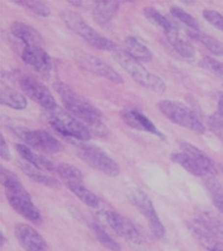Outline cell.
<instances>
[{
    "label": "cell",
    "instance_id": "obj_1",
    "mask_svg": "<svg viewBox=\"0 0 223 251\" xmlns=\"http://www.w3.org/2000/svg\"><path fill=\"white\" fill-rule=\"evenodd\" d=\"M55 91L57 92L62 100L65 108L74 118L83 123L92 133H96L99 137H107L109 131L107 125L103 123L102 112L92 105L88 100L74 92L69 86L63 82H57L54 85Z\"/></svg>",
    "mask_w": 223,
    "mask_h": 251
},
{
    "label": "cell",
    "instance_id": "obj_2",
    "mask_svg": "<svg viewBox=\"0 0 223 251\" xmlns=\"http://www.w3.org/2000/svg\"><path fill=\"white\" fill-rule=\"evenodd\" d=\"M0 181L4 187L5 195H6L11 207L30 222L36 223V224L42 223L43 219H42L41 212L35 206L29 192L24 188L15 173L6 169L5 167H1Z\"/></svg>",
    "mask_w": 223,
    "mask_h": 251
},
{
    "label": "cell",
    "instance_id": "obj_3",
    "mask_svg": "<svg viewBox=\"0 0 223 251\" xmlns=\"http://www.w3.org/2000/svg\"><path fill=\"white\" fill-rule=\"evenodd\" d=\"M44 117L50 126L68 141L74 139V141L87 142L91 138L90 130L83 123L74 118L68 111H65L58 106L53 110H47L44 112Z\"/></svg>",
    "mask_w": 223,
    "mask_h": 251
},
{
    "label": "cell",
    "instance_id": "obj_4",
    "mask_svg": "<svg viewBox=\"0 0 223 251\" xmlns=\"http://www.w3.org/2000/svg\"><path fill=\"white\" fill-rule=\"evenodd\" d=\"M113 58L142 87L148 88L155 93H164L166 91L167 86L165 81L158 75L147 71L138 60L133 58L127 51L116 49L113 51Z\"/></svg>",
    "mask_w": 223,
    "mask_h": 251
},
{
    "label": "cell",
    "instance_id": "obj_5",
    "mask_svg": "<svg viewBox=\"0 0 223 251\" xmlns=\"http://www.w3.org/2000/svg\"><path fill=\"white\" fill-rule=\"evenodd\" d=\"M69 142L74 147L78 157L86 164H88L93 169L99 170L100 173L108 176H118L121 173L119 166L104 150L87 142L74 141V139H71Z\"/></svg>",
    "mask_w": 223,
    "mask_h": 251
},
{
    "label": "cell",
    "instance_id": "obj_6",
    "mask_svg": "<svg viewBox=\"0 0 223 251\" xmlns=\"http://www.w3.org/2000/svg\"><path fill=\"white\" fill-rule=\"evenodd\" d=\"M158 108L168 121L174 124L199 133V135L205 132V126L199 117L183 102L167 99L161 100L158 102Z\"/></svg>",
    "mask_w": 223,
    "mask_h": 251
},
{
    "label": "cell",
    "instance_id": "obj_7",
    "mask_svg": "<svg viewBox=\"0 0 223 251\" xmlns=\"http://www.w3.org/2000/svg\"><path fill=\"white\" fill-rule=\"evenodd\" d=\"M61 18L72 31L80 36L83 40H85L94 48L105 50V51H115L116 50L115 42L96 32V30L86 23L78 13L73 11H63L61 13Z\"/></svg>",
    "mask_w": 223,
    "mask_h": 251
},
{
    "label": "cell",
    "instance_id": "obj_8",
    "mask_svg": "<svg viewBox=\"0 0 223 251\" xmlns=\"http://www.w3.org/2000/svg\"><path fill=\"white\" fill-rule=\"evenodd\" d=\"M125 197L130 205L134 206L147 220L152 235L157 239L165 238L166 228L159 218L157 210L148 195L139 188H128L125 191Z\"/></svg>",
    "mask_w": 223,
    "mask_h": 251
},
{
    "label": "cell",
    "instance_id": "obj_9",
    "mask_svg": "<svg viewBox=\"0 0 223 251\" xmlns=\"http://www.w3.org/2000/svg\"><path fill=\"white\" fill-rule=\"evenodd\" d=\"M10 129L32 150L44 154H57L63 150L62 143L44 130H31L18 125H10Z\"/></svg>",
    "mask_w": 223,
    "mask_h": 251
},
{
    "label": "cell",
    "instance_id": "obj_10",
    "mask_svg": "<svg viewBox=\"0 0 223 251\" xmlns=\"http://www.w3.org/2000/svg\"><path fill=\"white\" fill-rule=\"evenodd\" d=\"M19 86H21L22 91L27 97L37 102L38 105L44 108V111L53 110V108L57 107L56 100L52 92L49 91L46 85H43L41 81H38L36 77L25 75L19 80Z\"/></svg>",
    "mask_w": 223,
    "mask_h": 251
},
{
    "label": "cell",
    "instance_id": "obj_11",
    "mask_svg": "<svg viewBox=\"0 0 223 251\" xmlns=\"http://www.w3.org/2000/svg\"><path fill=\"white\" fill-rule=\"evenodd\" d=\"M103 216H104L105 222L108 223L109 226L112 228L119 237L125 239L128 244L135 248L141 247L142 243H143V239H142L138 228L134 226V224L129 219L121 216L115 211L110 210L105 211Z\"/></svg>",
    "mask_w": 223,
    "mask_h": 251
},
{
    "label": "cell",
    "instance_id": "obj_12",
    "mask_svg": "<svg viewBox=\"0 0 223 251\" xmlns=\"http://www.w3.org/2000/svg\"><path fill=\"white\" fill-rule=\"evenodd\" d=\"M73 58L75 62L78 63L82 68L86 69V71L94 73L99 76L105 77L111 82L115 83H123V79L119 75L112 67H110L108 63H105L104 61L99 60L98 57L92 56V55L85 54V52H75L73 55Z\"/></svg>",
    "mask_w": 223,
    "mask_h": 251
},
{
    "label": "cell",
    "instance_id": "obj_13",
    "mask_svg": "<svg viewBox=\"0 0 223 251\" xmlns=\"http://www.w3.org/2000/svg\"><path fill=\"white\" fill-rule=\"evenodd\" d=\"M119 117L124 124H127L134 130L146 131V132L158 136L159 138H165L164 133L159 131L154 123L150 121L146 114H143L136 108H124L119 112Z\"/></svg>",
    "mask_w": 223,
    "mask_h": 251
},
{
    "label": "cell",
    "instance_id": "obj_14",
    "mask_svg": "<svg viewBox=\"0 0 223 251\" xmlns=\"http://www.w3.org/2000/svg\"><path fill=\"white\" fill-rule=\"evenodd\" d=\"M21 57L27 66L41 74H47L52 71V58L42 47H24L21 51Z\"/></svg>",
    "mask_w": 223,
    "mask_h": 251
},
{
    "label": "cell",
    "instance_id": "obj_15",
    "mask_svg": "<svg viewBox=\"0 0 223 251\" xmlns=\"http://www.w3.org/2000/svg\"><path fill=\"white\" fill-rule=\"evenodd\" d=\"M15 236L25 251H46L44 238L32 226L19 223L15 226Z\"/></svg>",
    "mask_w": 223,
    "mask_h": 251
},
{
    "label": "cell",
    "instance_id": "obj_16",
    "mask_svg": "<svg viewBox=\"0 0 223 251\" xmlns=\"http://www.w3.org/2000/svg\"><path fill=\"white\" fill-rule=\"evenodd\" d=\"M166 38L169 46L174 49V51L180 57L188 62H194L195 58H196V51H195L194 46L186 38V36L180 32V30L177 26H173L171 31L166 33Z\"/></svg>",
    "mask_w": 223,
    "mask_h": 251
},
{
    "label": "cell",
    "instance_id": "obj_17",
    "mask_svg": "<svg viewBox=\"0 0 223 251\" xmlns=\"http://www.w3.org/2000/svg\"><path fill=\"white\" fill-rule=\"evenodd\" d=\"M11 33L17 41L24 44V47H42L43 48L44 38L36 29L22 22H15L11 25Z\"/></svg>",
    "mask_w": 223,
    "mask_h": 251
},
{
    "label": "cell",
    "instance_id": "obj_18",
    "mask_svg": "<svg viewBox=\"0 0 223 251\" xmlns=\"http://www.w3.org/2000/svg\"><path fill=\"white\" fill-rule=\"evenodd\" d=\"M180 148H182L183 152L190 156L192 160L204 170L205 174L209 175V176H215V175H217L219 170H217L216 163L205 152H203L202 150L195 147L194 144L189 143V142H182Z\"/></svg>",
    "mask_w": 223,
    "mask_h": 251
},
{
    "label": "cell",
    "instance_id": "obj_19",
    "mask_svg": "<svg viewBox=\"0 0 223 251\" xmlns=\"http://www.w3.org/2000/svg\"><path fill=\"white\" fill-rule=\"evenodd\" d=\"M16 150L24 161L32 164L36 168L43 170V172H55L56 170L57 164L50 161L49 158L35 152L31 148L25 146V144H16Z\"/></svg>",
    "mask_w": 223,
    "mask_h": 251
},
{
    "label": "cell",
    "instance_id": "obj_20",
    "mask_svg": "<svg viewBox=\"0 0 223 251\" xmlns=\"http://www.w3.org/2000/svg\"><path fill=\"white\" fill-rule=\"evenodd\" d=\"M119 1H113V0H97L94 1L93 8V19L96 23L102 26H105L111 22L113 16L116 15L119 8Z\"/></svg>",
    "mask_w": 223,
    "mask_h": 251
},
{
    "label": "cell",
    "instance_id": "obj_21",
    "mask_svg": "<svg viewBox=\"0 0 223 251\" xmlns=\"http://www.w3.org/2000/svg\"><path fill=\"white\" fill-rule=\"evenodd\" d=\"M19 168L23 170V173L27 175L28 177L31 178L32 181H35L36 183H40V185H43L46 187H49V188H58L60 187V183L56 178H54L50 175L44 174L43 170L36 168L32 164L28 163L27 161H18Z\"/></svg>",
    "mask_w": 223,
    "mask_h": 251
},
{
    "label": "cell",
    "instance_id": "obj_22",
    "mask_svg": "<svg viewBox=\"0 0 223 251\" xmlns=\"http://www.w3.org/2000/svg\"><path fill=\"white\" fill-rule=\"evenodd\" d=\"M196 219L214 236L223 241V219L208 210L196 211Z\"/></svg>",
    "mask_w": 223,
    "mask_h": 251
},
{
    "label": "cell",
    "instance_id": "obj_23",
    "mask_svg": "<svg viewBox=\"0 0 223 251\" xmlns=\"http://www.w3.org/2000/svg\"><path fill=\"white\" fill-rule=\"evenodd\" d=\"M68 187L69 191L73 193L79 200L87 205L91 208H98L100 206V199L98 195H96L91 189L84 185V181H75V182L65 183Z\"/></svg>",
    "mask_w": 223,
    "mask_h": 251
},
{
    "label": "cell",
    "instance_id": "obj_24",
    "mask_svg": "<svg viewBox=\"0 0 223 251\" xmlns=\"http://www.w3.org/2000/svg\"><path fill=\"white\" fill-rule=\"evenodd\" d=\"M125 51L130 55L133 58L138 60L139 62H147L153 58L152 51L144 46L142 42L133 36H128L124 40Z\"/></svg>",
    "mask_w": 223,
    "mask_h": 251
},
{
    "label": "cell",
    "instance_id": "obj_25",
    "mask_svg": "<svg viewBox=\"0 0 223 251\" xmlns=\"http://www.w3.org/2000/svg\"><path fill=\"white\" fill-rule=\"evenodd\" d=\"M188 35L190 36L191 38H194V40L200 42V43H202L203 46H204L205 48L211 52V54L217 55V56H223L222 42L216 40V38L211 37V36L205 35V33H203L200 30L199 31H196V30L188 29Z\"/></svg>",
    "mask_w": 223,
    "mask_h": 251
},
{
    "label": "cell",
    "instance_id": "obj_26",
    "mask_svg": "<svg viewBox=\"0 0 223 251\" xmlns=\"http://www.w3.org/2000/svg\"><path fill=\"white\" fill-rule=\"evenodd\" d=\"M0 101L1 105L7 106V107L13 108V110H24L28 106V100L23 94L19 92L13 91L10 88L1 89V94H0Z\"/></svg>",
    "mask_w": 223,
    "mask_h": 251
},
{
    "label": "cell",
    "instance_id": "obj_27",
    "mask_svg": "<svg viewBox=\"0 0 223 251\" xmlns=\"http://www.w3.org/2000/svg\"><path fill=\"white\" fill-rule=\"evenodd\" d=\"M169 158H171V161H173L174 163L179 164L182 168L185 169L188 173H190L194 176L202 177L207 175L204 173V170L200 168L198 164L195 162L190 156L185 154V152H173V154H171V156H169Z\"/></svg>",
    "mask_w": 223,
    "mask_h": 251
},
{
    "label": "cell",
    "instance_id": "obj_28",
    "mask_svg": "<svg viewBox=\"0 0 223 251\" xmlns=\"http://www.w3.org/2000/svg\"><path fill=\"white\" fill-rule=\"evenodd\" d=\"M204 186L214 206L223 214V183L215 177L209 176L204 180Z\"/></svg>",
    "mask_w": 223,
    "mask_h": 251
},
{
    "label": "cell",
    "instance_id": "obj_29",
    "mask_svg": "<svg viewBox=\"0 0 223 251\" xmlns=\"http://www.w3.org/2000/svg\"><path fill=\"white\" fill-rule=\"evenodd\" d=\"M143 13L150 23H152L153 25H155V26L159 27L160 30H163V31L165 32V35L173 29L174 25L172 24L165 16L161 15L157 8L148 6V7L144 8Z\"/></svg>",
    "mask_w": 223,
    "mask_h": 251
},
{
    "label": "cell",
    "instance_id": "obj_30",
    "mask_svg": "<svg viewBox=\"0 0 223 251\" xmlns=\"http://www.w3.org/2000/svg\"><path fill=\"white\" fill-rule=\"evenodd\" d=\"M57 175L65 183L75 182V181H84L82 170L69 163H58L56 166Z\"/></svg>",
    "mask_w": 223,
    "mask_h": 251
},
{
    "label": "cell",
    "instance_id": "obj_31",
    "mask_svg": "<svg viewBox=\"0 0 223 251\" xmlns=\"http://www.w3.org/2000/svg\"><path fill=\"white\" fill-rule=\"evenodd\" d=\"M91 228L93 235L96 236V238L98 239V242L107 249L111 251H121V245H119L115 239L112 238L107 231L104 230L102 226H99L98 224H91Z\"/></svg>",
    "mask_w": 223,
    "mask_h": 251
},
{
    "label": "cell",
    "instance_id": "obj_32",
    "mask_svg": "<svg viewBox=\"0 0 223 251\" xmlns=\"http://www.w3.org/2000/svg\"><path fill=\"white\" fill-rule=\"evenodd\" d=\"M16 4L19 6L27 8L28 11L32 12L33 15L40 17H49L50 16V8L48 5L43 1H38V0H15Z\"/></svg>",
    "mask_w": 223,
    "mask_h": 251
},
{
    "label": "cell",
    "instance_id": "obj_33",
    "mask_svg": "<svg viewBox=\"0 0 223 251\" xmlns=\"http://www.w3.org/2000/svg\"><path fill=\"white\" fill-rule=\"evenodd\" d=\"M171 15L174 17L177 21H179L180 23L185 24L188 26V29L196 30V31H199L198 22L192 17L190 13H188L186 11H184L183 8L178 6H172L171 7Z\"/></svg>",
    "mask_w": 223,
    "mask_h": 251
},
{
    "label": "cell",
    "instance_id": "obj_34",
    "mask_svg": "<svg viewBox=\"0 0 223 251\" xmlns=\"http://www.w3.org/2000/svg\"><path fill=\"white\" fill-rule=\"evenodd\" d=\"M199 66L223 80V62H219L215 58L210 56H205L199 61Z\"/></svg>",
    "mask_w": 223,
    "mask_h": 251
},
{
    "label": "cell",
    "instance_id": "obj_35",
    "mask_svg": "<svg viewBox=\"0 0 223 251\" xmlns=\"http://www.w3.org/2000/svg\"><path fill=\"white\" fill-rule=\"evenodd\" d=\"M203 17L207 22H209L213 26H215L217 30L223 32V15L217 12L215 10H205L203 12Z\"/></svg>",
    "mask_w": 223,
    "mask_h": 251
},
{
    "label": "cell",
    "instance_id": "obj_36",
    "mask_svg": "<svg viewBox=\"0 0 223 251\" xmlns=\"http://www.w3.org/2000/svg\"><path fill=\"white\" fill-rule=\"evenodd\" d=\"M209 123H210L211 130L216 133L217 137L221 138L223 141V119L219 114H215V116L211 117Z\"/></svg>",
    "mask_w": 223,
    "mask_h": 251
},
{
    "label": "cell",
    "instance_id": "obj_37",
    "mask_svg": "<svg viewBox=\"0 0 223 251\" xmlns=\"http://www.w3.org/2000/svg\"><path fill=\"white\" fill-rule=\"evenodd\" d=\"M0 155H1L2 160L10 161V158H11L10 148H8L7 143H6V139H5L4 136H1V138H0Z\"/></svg>",
    "mask_w": 223,
    "mask_h": 251
},
{
    "label": "cell",
    "instance_id": "obj_38",
    "mask_svg": "<svg viewBox=\"0 0 223 251\" xmlns=\"http://www.w3.org/2000/svg\"><path fill=\"white\" fill-rule=\"evenodd\" d=\"M219 114L220 117L223 119V96L220 98V101H219Z\"/></svg>",
    "mask_w": 223,
    "mask_h": 251
},
{
    "label": "cell",
    "instance_id": "obj_39",
    "mask_svg": "<svg viewBox=\"0 0 223 251\" xmlns=\"http://www.w3.org/2000/svg\"><path fill=\"white\" fill-rule=\"evenodd\" d=\"M5 243H6V238H5L4 233H1V247H4Z\"/></svg>",
    "mask_w": 223,
    "mask_h": 251
},
{
    "label": "cell",
    "instance_id": "obj_40",
    "mask_svg": "<svg viewBox=\"0 0 223 251\" xmlns=\"http://www.w3.org/2000/svg\"><path fill=\"white\" fill-rule=\"evenodd\" d=\"M69 2H71V4H73V5H78V6H79V5H80V1H72V0H71V1H69Z\"/></svg>",
    "mask_w": 223,
    "mask_h": 251
},
{
    "label": "cell",
    "instance_id": "obj_41",
    "mask_svg": "<svg viewBox=\"0 0 223 251\" xmlns=\"http://www.w3.org/2000/svg\"><path fill=\"white\" fill-rule=\"evenodd\" d=\"M220 170H221V173H222V175H223V166L221 167V168H220Z\"/></svg>",
    "mask_w": 223,
    "mask_h": 251
}]
</instances>
